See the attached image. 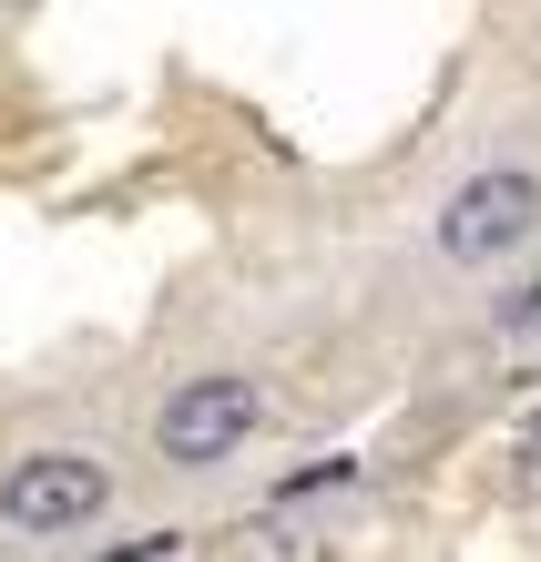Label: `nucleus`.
I'll use <instances>...</instances> for the list:
<instances>
[{"mask_svg":"<svg viewBox=\"0 0 541 562\" xmlns=\"http://www.w3.org/2000/svg\"><path fill=\"white\" fill-rule=\"evenodd\" d=\"M531 225H541V175H521V164H491V175H470L450 205H439V256L491 267V256H511Z\"/></svg>","mask_w":541,"mask_h":562,"instance_id":"nucleus-1","label":"nucleus"},{"mask_svg":"<svg viewBox=\"0 0 541 562\" xmlns=\"http://www.w3.org/2000/svg\"><path fill=\"white\" fill-rule=\"evenodd\" d=\"M113 502V471L103 460H82V450H31L11 460V481H0V512H11V532H82L92 512Z\"/></svg>","mask_w":541,"mask_h":562,"instance_id":"nucleus-2","label":"nucleus"},{"mask_svg":"<svg viewBox=\"0 0 541 562\" xmlns=\"http://www.w3.org/2000/svg\"><path fill=\"white\" fill-rule=\"evenodd\" d=\"M256 429V389L246 379H184L174 400H164V460H184V471H205V460H225L235 440Z\"/></svg>","mask_w":541,"mask_h":562,"instance_id":"nucleus-3","label":"nucleus"},{"mask_svg":"<svg viewBox=\"0 0 541 562\" xmlns=\"http://www.w3.org/2000/svg\"><path fill=\"white\" fill-rule=\"evenodd\" d=\"M500 327H541V286H511V296H500Z\"/></svg>","mask_w":541,"mask_h":562,"instance_id":"nucleus-4","label":"nucleus"},{"mask_svg":"<svg viewBox=\"0 0 541 562\" xmlns=\"http://www.w3.org/2000/svg\"><path fill=\"white\" fill-rule=\"evenodd\" d=\"M521 481H531V491H541V429H531V450H521Z\"/></svg>","mask_w":541,"mask_h":562,"instance_id":"nucleus-5","label":"nucleus"}]
</instances>
